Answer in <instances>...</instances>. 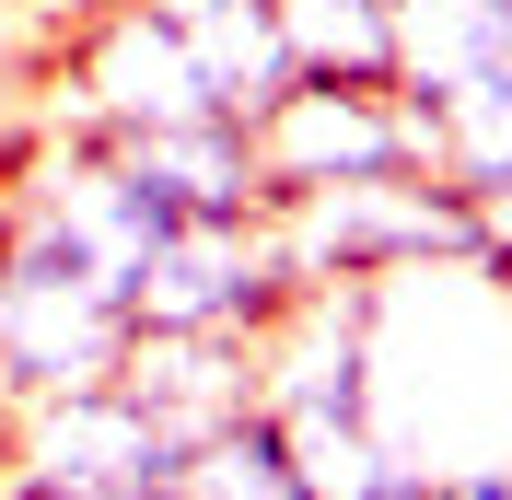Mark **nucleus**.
<instances>
[{
  "instance_id": "obj_1",
  "label": "nucleus",
  "mask_w": 512,
  "mask_h": 500,
  "mask_svg": "<svg viewBox=\"0 0 512 500\" xmlns=\"http://www.w3.org/2000/svg\"><path fill=\"white\" fill-rule=\"evenodd\" d=\"M268 233H280V268L303 291L396 280V268H478L489 256V198H466L454 175L408 163V175H350V187L268 198Z\"/></svg>"
},
{
  "instance_id": "obj_2",
  "label": "nucleus",
  "mask_w": 512,
  "mask_h": 500,
  "mask_svg": "<svg viewBox=\"0 0 512 500\" xmlns=\"http://www.w3.org/2000/svg\"><path fill=\"white\" fill-rule=\"evenodd\" d=\"M140 314L94 256H70L24 198H0V407L117 384Z\"/></svg>"
},
{
  "instance_id": "obj_3",
  "label": "nucleus",
  "mask_w": 512,
  "mask_h": 500,
  "mask_svg": "<svg viewBox=\"0 0 512 500\" xmlns=\"http://www.w3.org/2000/svg\"><path fill=\"white\" fill-rule=\"evenodd\" d=\"M245 140H256V175H268V198L431 163V128H419V105L396 94V82H315V70H291L280 94L245 117Z\"/></svg>"
},
{
  "instance_id": "obj_4",
  "label": "nucleus",
  "mask_w": 512,
  "mask_h": 500,
  "mask_svg": "<svg viewBox=\"0 0 512 500\" xmlns=\"http://www.w3.org/2000/svg\"><path fill=\"white\" fill-rule=\"evenodd\" d=\"M291 268L268 210H222V221H175L140 268H128V314L140 326H222V338H268L291 314Z\"/></svg>"
},
{
  "instance_id": "obj_5",
  "label": "nucleus",
  "mask_w": 512,
  "mask_h": 500,
  "mask_svg": "<svg viewBox=\"0 0 512 500\" xmlns=\"http://www.w3.org/2000/svg\"><path fill=\"white\" fill-rule=\"evenodd\" d=\"M175 117H222L187 24H163L152 0H105L70 47V128L117 140V128H175Z\"/></svg>"
},
{
  "instance_id": "obj_6",
  "label": "nucleus",
  "mask_w": 512,
  "mask_h": 500,
  "mask_svg": "<svg viewBox=\"0 0 512 500\" xmlns=\"http://www.w3.org/2000/svg\"><path fill=\"white\" fill-rule=\"evenodd\" d=\"M117 384L152 407L163 431H222L256 407V338H222V326H140L117 361Z\"/></svg>"
},
{
  "instance_id": "obj_7",
  "label": "nucleus",
  "mask_w": 512,
  "mask_h": 500,
  "mask_svg": "<svg viewBox=\"0 0 512 500\" xmlns=\"http://www.w3.org/2000/svg\"><path fill=\"white\" fill-rule=\"evenodd\" d=\"M163 500H303V466H291L280 419L245 407V419H222V431H198L175 454V489Z\"/></svg>"
},
{
  "instance_id": "obj_8",
  "label": "nucleus",
  "mask_w": 512,
  "mask_h": 500,
  "mask_svg": "<svg viewBox=\"0 0 512 500\" xmlns=\"http://www.w3.org/2000/svg\"><path fill=\"white\" fill-rule=\"evenodd\" d=\"M291 70L315 82H396V0H268Z\"/></svg>"
},
{
  "instance_id": "obj_9",
  "label": "nucleus",
  "mask_w": 512,
  "mask_h": 500,
  "mask_svg": "<svg viewBox=\"0 0 512 500\" xmlns=\"http://www.w3.org/2000/svg\"><path fill=\"white\" fill-rule=\"evenodd\" d=\"M35 152H47V117H0V198L35 175Z\"/></svg>"
},
{
  "instance_id": "obj_10",
  "label": "nucleus",
  "mask_w": 512,
  "mask_h": 500,
  "mask_svg": "<svg viewBox=\"0 0 512 500\" xmlns=\"http://www.w3.org/2000/svg\"><path fill=\"white\" fill-rule=\"evenodd\" d=\"M489 280H512V198H489V256H478Z\"/></svg>"
}]
</instances>
